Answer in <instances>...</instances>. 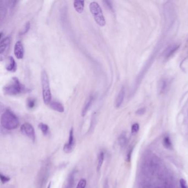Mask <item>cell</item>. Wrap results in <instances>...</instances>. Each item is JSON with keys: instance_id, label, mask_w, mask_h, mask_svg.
<instances>
[{"instance_id": "13", "label": "cell", "mask_w": 188, "mask_h": 188, "mask_svg": "<svg viewBox=\"0 0 188 188\" xmlns=\"http://www.w3.org/2000/svg\"><path fill=\"white\" fill-rule=\"evenodd\" d=\"M49 106L52 109L54 110L60 112V113H63L65 110L64 107L63 106V104L59 102H57V101L51 102L49 104Z\"/></svg>"}, {"instance_id": "8", "label": "cell", "mask_w": 188, "mask_h": 188, "mask_svg": "<svg viewBox=\"0 0 188 188\" xmlns=\"http://www.w3.org/2000/svg\"><path fill=\"white\" fill-rule=\"evenodd\" d=\"M14 53L15 57L18 59H22L23 58L24 50L23 44L21 41H18L15 44L14 48Z\"/></svg>"}, {"instance_id": "20", "label": "cell", "mask_w": 188, "mask_h": 188, "mask_svg": "<svg viewBox=\"0 0 188 188\" xmlns=\"http://www.w3.org/2000/svg\"><path fill=\"white\" fill-rule=\"evenodd\" d=\"M118 142H119V144H120V146L121 147H124L125 146L126 142H127V138H126V136L125 134H122L121 135H120V136L118 138Z\"/></svg>"}, {"instance_id": "23", "label": "cell", "mask_w": 188, "mask_h": 188, "mask_svg": "<svg viewBox=\"0 0 188 188\" xmlns=\"http://www.w3.org/2000/svg\"><path fill=\"white\" fill-rule=\"evenodd\" d=\"M30 27H31V24H30V22H27L25 24V25L24 26V29H23V30L22 31L21 33H20V34L19 35H24L29 30V29H30Z\"/></svg>"}, {"instance_id": "31", "label": "cell", "mask_w": 188, "mask_h": 188, "mask_svg": "<svg viewBox=\"0 0 188 188\" xmlns=\"http://www.w3.org/2000/svg\"><path fill=\"white\" fill-rule=\"evenodd\" d=\"M50 185H51V182H50V184H49V186L48 188H50Z\"/></svg>"}, {"instance_id": "29", "label": "cell", "mask_w": 188, "mask_h": 188, "mask_svg": "<svg viewBox=\"0 0 188 188\" xmlns=\"http://www.w3.org/2000/svg\"><path fill=\"white\" fill-rule=\"evenodd\" d=\"M145 112H146V109H145L144 108H141V109H138V110L136 112V114H137L138 115H143V114L145 113Z\"/></svg>"}, {"instance_id": "19", "label": "cell", "mask_w": 188, "mask_h": 188, "mask_svg": "<svg viewBox=\"0 0 188 188\" xmlns=\"http://www.w3.org/2000/svg\"><path fill=\"white\" fill-rule=\"evenodd\" d=\"M168 87V82L166 79H162L159 83V89L160 93L164 92Z\"/></svg>"}, {"instance_id": "6", "label": "cell", "mask_w": 188, "mask_h": 188, "mask_svg": "<svg viewBox=\"0 0 188 188\" xmlns=\"http://www.w3.org/2000/svg\"><path fill=\"white\" fill-rule=\"evenodd\" d=\"M21 131L24 135L34 141L35 139L34 129L31 124L26 122L21 127Z\"/></svg>"}, {"instance_id": "30", "label": "cell", "mask_w": 188, "mask_h": 188, "mask_svg": "<svg viewBox=\"0 0 188 188\" xmlns=\"http://www.w3.org/2000/svg\"><path fill=\"white\" fill-rule=\"evenodd\" d=\"M104 188H109V184H108V180H106L104 184Z\"/></svg>"}, {"instance_id": "28", "label": "cell", "mask_w": 188, "mask_h": 188, "mask_svg": "<svg viewBox=\"0 0 188 188\" xmlns=\"http://www.w3.org/2000/svg\"><path fill=\"white\" fill-rule=\"evenodd\" d=\"M103 3H104L105 5L109 9V10H113V6L111 3V2H110L109 1H104Z\"/></svg>"}, {"instance_id": "17", "label": "cell", "mask_w": 188, "mask_h": 188, "mask_svg": "<svg viewBox=\"0 0 188 188\" xmlns=\"http://www.w3.org/2000/svg\"><path fill=\"white\" fill-rule=\"evenodd\" d=\"M163 146L167 149L170 150L173 148L172 143L169 136H166L163 140Z\"/></svg>"}, {"instance_id": "11", "label": "cell", "mask_w": 188, "mask_h": 188, "mask_svg": "<svg viewBox=\"0 0 188 188\" xmlns=\"http://www.w3.org/2000/svg\"><path fill=\"white\" fill-rule=\"evenodd\" d=\"M6 68L7 70L10 72H15L17 70V64L13 57H8Z\"/></svg>"}, {"instance_id": "16", "label": "cell", "mask_w": 188, "mask_h": 188, "mask_svg": "<svg viewBox=\"0 0 188 188\" xmlns=\"http://www.w3.org/2000/svg\"><path fill=\"white\" fill-rule=\"evenodd\" d=\"M75 185V173H70L66 183L65 188H73Z\"/></svg>"}, {"instance_id": "18", "label": "cell", "mask_w": 188, "mask_h": 188, "mask_svg": "<svg viewBox=\"0 0 188 188\" xmlns=\"http://www.w3.org/2000/svg\"><path fill=\"white\" fill-rule=\"evenodd\" d=\"M104 160V154L103 151H102L100 152V154H99L98 159V164L97 167L98 172H99L101 169Z\"/></svg>"}, {"instance_id": "25", "label": "cell", "mask_w": 188, "mask_h": 188, "mask_svg": "<svg viewBox=\"0 0 188 188\" xmlns=\"http://www.w3.org/2000/svg\"><path fill=\"white\" fill-rule=\"evenodd\" d=\"M140 129V126L138 123H135L134 124H133L131 127V132L133 134H136L138 131Z\"/></svg>"}, {"instance_id": "14", "label": "cell", "mask_w": 188, "mask_h": 188, "mask_svg": "<svg viewBox=\"0 0 188 188\" xmlns=\"http://www.w3.org/2000/svg\"><path fill=\"white\" fill-rule=\"evenodd\" d=\"M179 47V45L177 44H173L169 46L165 52V58H169V57H171L178 49Z\"/></svg>"}, {"instance_id": "24", "label": "cell", "mask_w": 188, "mask_h": 188, "mask_svg": "<svg viewBox=\"0 0 188 188\" xmlns=\"http://www.w3.org/2000/svg\"><path fill=\"white\" fill-rule=\"evenodd\" d=\"M86 184H87L86 180L84 179H82L79 182L76 188H85L86 186Z\"/></svg>"}, {"instance_id": "27", "label": "cell", "mask_w": 188, "mask_h": 188, "mask_svg": "<svg viewBox=\"0 0 188 188\" xmlns=\"http://www.w3.org/2000/svg\"><path fill=\"white\" fill-rule=\"evenodd\" d=\"M0 177H1V180L2 183H6L10 180V178L7 177L6 176H3L2 174H1Z\"/></svg>"}, {"instance_id": "10", "label": "cell", "mask_w": 188, "mask_h": 188, "mask_svg": "<svg viewBox=\"0 0 188 188\" xmlns=\"http://www.w3.org/2000/svg\"><path fill=\"white\" fill-rule=\"evenodd\" d=\"M94 96L91 95L87 99V100H86V102H85V105L83 107L82 110V116H85L86 115V114L88 112L89 108H91L92 103L94 100Z\"/></svg>"}, {"instance_id": "15", "label": "cell", "mask_w": 188, "mask_h": 188, "mask_svg": "<svg viewBox=\"0 0 188 188\" xmlns=\"http://www.w3.org/2000/svg\"><path fill=\"white\" fill-rule=\"evenodd\" d=\"M85 6L84 1H75L73 2V7L76 11L79 13H82L83 12Z\"/></svg>"}, {"instance_id": "22", "label": "cell", "mask_w": 188, "mask_h": 188, "mask_svg": "<svg viewBox=\"0 0 188 188\" xmlns=\"http://www.w3.org/2000/svg\"><path fill=\"white\" fill-rule=\"evenodd\" d=\"M36 105V100L34 98H29L27 100V107H28L29 109H33L34 108Z\"/></svg>"}, {"instance_id": "5", "label": "cell", "mask_w": 188, "mask_h": 188, "mask_svg": "<svg viewBox=\"0 0 188 188\" xmlns=\"http://www.w3.org/2000/svg\"><path fill=\"white\" fill-rule=\"evenodd\" d=\"M89 10L94 20L101 27L105 25V20L104 17L103 11L99 4L96 2H92L89 5Z\"/></svg>"}, {"instance_id": "9", "label": "cell", "mask_w": 188, "mask_h": 188, "mask_svg": "<svg viewBox=\"0 0 188 188\" xmlns=\"http://www.w3.org/2000/svg\"><path fill=\"white\" fill-rule=\"evenodd\" d=\"M11 38L10 37H7L2 39L0 42V53L2 55L5 53L9 47Z\"/></svg>"}, {"instance_id": "12", "label": "cell", "mask_w": 188, "mask_h": 188, "mask_svg": "<svg viewBox=\"0 0 188 188\" xmlns=\"http://www.w3.org/2000/svg\"><path fill=\"white\" fill-rule=\"evenodd\" d=\"M125 88L124 87H122L119 92V94L118 95L115 100V107L116 108H119L122 104L125 97Z\"/></svg>"}, {"instance_id": "3", "label": "cell", "mask_w": 188, "mask_h": 188, "mask_svg": "<svg viewBox=\"0 0 188 188\" xmlns=\"http://www.w3.org/2000/svg\"><path fill=\"white\" fill-rule=\"evenodd\" d=\"M41 82L43 101L46 105H49L51 100V93L49 77L45 70H43L41 73Z\"/></svg>"}, {"instance_id": "21", "label": "cell", "mask_w": 188, "mask_h": 188, "mask_svg": "<svg viewBox=\"0 0 188 188\" xmlns=\"http://www.w3.org/2000/svg\"><path fill=\"white\" fill-rule=\"evenodd\" d=\"M39 128L44 135H47L49 131V126L44 123H40L39 124Z\"/></svg>"}, {"instance_id": "26", "label": "cell", "mask_w": 188, "mask_h": 188, "mask_svg": "<svg viewBox=\"0 0 188 188\" xmlns=\"http://www.w3.org/2000/svg\"><path fill=\"white\" fill-rule=\"evenodd\" d=\"M180 185L181 188H188V185L187 183L186 182L185 179H180Z\"/></svg>"}, {"instance_id": "1", "label": "cell", "mask_w": 188, "mask_h": 188, "mask_svg": "<svg viewBox=\"0 0 188 188\" xmlns=\"http://www.w3.org/2000/svg\"><path fill=\"white\" fill-rule=\"evenodd\" d=\"M1 124L3 128L11 130L18 127L19 125V120L12 112L7 109L1 115Z\"/></svg>"}, {"instance_id": "2", "label": "cell", "mask_w": 188, "mask_h": 188, "mask_svg": "<svg viewBox=\"0 0 188 188\" xmlns=\"http://www.w3.org/2000/svg\"><path fill=\"white\" fill-rule=\"evenodd\" d=\"M25 87L17 77H13L8 84L3 87L4 93L9 96H16L26 91Z\"/></svg>"}, {"instance_id": "4", "label": "cell", "mask_w": 188, "mask_h": 188, "mask_svg": "<svg viewBox=\"0 0 188 188\" xmlns=\"http://www.w3.org/2000/svg\"><path fill=\"white\" fill-rule=\"evenodd\" d=\"M50 166L49 163H45L41 167L37 177L36 185L37 188H44L50 175Z\"/></svg>"}, {"instance_id": "7", "label": "cell", "mask_w": 188, "mask_h": 188, "mask_svg": "<svg viewBox=\"0 0 188 188\" xmlns=\"http://www.w3.org/2000/svg\"><path fill=\"white\" fill-rule=\"evenodd\" d=\"M75 146L74 136H73V129L71 128L70 131L69 138L68 142L64 145L63 151L66 153H70L72 151Z\"/></svg>"}]
</instances>
